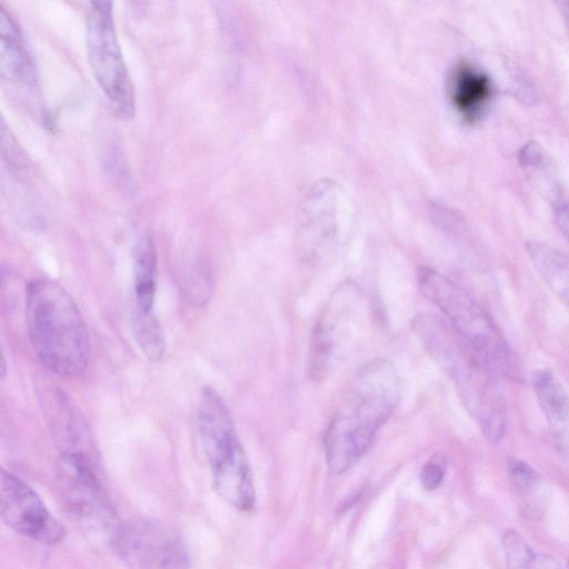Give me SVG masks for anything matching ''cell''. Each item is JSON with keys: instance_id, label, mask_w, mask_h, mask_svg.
<instances>
[{"instance_id": "d6986e66", "label": "cell", "mask_w": 569, "mask_h": 569, "mask_svg": "<svg viewBox=\"0 0 569 569\" xmlns=\"http://www.w3.org/2000/svg\"><path fill=\"white\" fill-rule=\"evenodd\" d=\"M447 459L442 453L433 455L421 468L420 482L427 490L438 488L445 477Z\"/></svg>"}, {"instance_id": "4fadbf2b", "label": "cell", "mask_w": 569, "mask_h": 569, "mask_svg": "<svg viewBox=\"0 0 569 569\" xmlns=\"http://www.w3.org/2000/svg\"><path fill=\"white\" fill-rule=\"evenodd\" d=\"M507 472L520 512L532 521L541 519L550 498L546 479L533 467L520 459H510L507 463Z\"/></svg>"}, {"instance_id": "2e32d148", "label": "cell", "mask_w": 569, "mask_h": 569, "mask_svg": "<svg viewBox=\"0 0 569 569\" xmlns=\"http://www.w3.org/2000/svg\"><path fill=\"white\" fill-rule=\"evenodd\" d=\"M537 401L547 420L562 425L569 419V395L550 369H538L532 375Z\"/></svg>"}, {"instance_id": "9c48e42d", "label": "cell", "mask_w": 569, "mask_h": 569, "mask_svg": "<svg viewBox=\"0 0 569 569\" xmlns=\"http://www.w3.org/2000/svg\"><path fill=\"white\" fill-rule=\"evenodd\" d=\"M117 553L130 569H189L180 538L159 523L132 520L112 533Z\"/></svg>"}, {"instance_id": "30bf717a", "label": "cell", "mask_w": 569, "mask_h": 569, "mask_svg": "<svg viewBox=\"0 0 569 569\" xmlns=\"http://www.w3.org/2000/svg\"><path fill=\"white\" fill-rule=\"evenodd\" d=\"M0 512L8 527L32 541L56 545L64 539V527L40 497L4 469L0 473Z\"/></svg>"}, {"instance_id": "5b68a950", "label": "cell", "mask_w": 569, "mask_h": 569, "mask_svg": "<svg viewBox=\"0 0 569 569\" xmlns=\"http://www.w3.org/2000/svg\"><path fill=\"white\" fill-rule=\"evenodd\" d=\"M197 427L216 491L237 509L250 510L256 495L249 462L231 415L211 387L202 389Z\"/></svg>"}, {"instance_id": "7c38bea8", "label": "cell", "mask_w": 569, "mask_h": 569, "mask_svg": "<svg viewBox=\"0 0 569 569\" xmlns=\"http://www.w3.org/2000/svg\"><path fill=\"white\" fill-rule=\"evenodd\" d=\"M493 94L489 76L475 64L461 61L450 71L448 96L456 111L466 121L478 120Z\"/></svg>"}, {"instance_id": "44dd1931", "label": "cell", "mask_w": 569, "mask_h": 569, "mask_svg": "<svg viewBox=\"0 0 569 569\" xmlns=\"http://www.w3.org/2000/svg\"><path fill=\"white\" fill-rule=\"evenodd\" d=\"M561 12L569 26V1L561 3Z\"/></svg>"}, {"instance_id": "e0dca14e", "label": "cell", "mask_w": 569, "mask_h": 569, "mask_svg": "<svg viewBox=\"0 0 569 569\" xmlns=\"http://www.w3.org/2000/svg\"><path fill=\"white\" fill-rule=\"evenodd\" d=\"M501 542L507 569H559L553 559L533 550L516 530H506Z\"/></svg>"}, {"instance_id": "9a60e30c", "label": "cell", "mask_w": 569, "mask_h": 569, "mask_svg": "<svg viewBox=\"0 0 569 569\" xmlns=\"http://www.w3.org/2000/svg\"><path fill=\"white\" fill-rule=\"evenodd\" d=\"M158 262L154 241L144 233L136 243L133 253L134 309L153 311L157 291Z\"/></svg>"}, {"instance_id": "8fae6325", "label": "cell", "mask_w": 569, "mask_h": 569, "mask_svg": "<svg viewBox=\"0 0 569 569\" xmlns=\"http://www.w3.org/2000/svg\"><path fill=\"white\" fill-rule=\"evenodd\" d=\"M0 70L4 81L27 94L38 90L37 72L26 48L21 30L8 10L0 4Z\"/></svg>"}, {"instance_id": "ba28073f", "label": "cell", "mask_w": 569, "mask_h": 569, "mask_svg": "<svg viewBox=\"0 0 569 569\" xmlns=\"http://www.w3.org/2000/svg\"><path fill=\"white\" fill-rule=\"evenodd\" d=\"M99 475V461L60 451L57 486L61 505L70 518L86 526H106L114 518Z\"/></svg>"}, {"instance_id": "52a82bcc", "label": "cell", "mask_w": 569, "mask_h": 569, "mask_svg": "<svg viewBox=\"0 0 569 569\" xmlns=\"http://www.w3.org/2000/svg\"><path fill=\"white\" fill-rule=\"evenodd\" d=\"M367 318L362 290L351 281L342 283L325 306L312 332L308 372L322 380L356 343Z\"/></svg>"}, {"instance_id": "277c9868", "label": "cell", "mask_w": 569, "mask_h": 569, "mask_svg": "<svg viewBox=\"0 0 569 569\" xmlns=\"http://www.w3.org/2000/svg\"><path fill=\"white\" fill-rule=\"evenodd\" d=\"M422 296L446 316L456 335L498 376L522 381V367L496 323L462 287L430 268L417 270Z\"/></svg>"}, {"instance_id": "3957f363", "label": "cell", "mask_w": 569, "mask_h": 569, "mask_svg": "<svg viewBox=\"0 0 569 569\" xmlns=\"http://www.w3.org/2000/svg\"><path fill=\"white\" fill-rule=\"evenodd\" d=\"M24 316L30 343L43 366L63 378L81 377L90 343L73 299L57 281L36 278L26 286Z\"/></svg>"}, {"instance_id": "ac0fdd59", "label": "cell", "mask_w": 569, "mask_h": 569, "mask_svg": "<svg viewBox=\"0 0 569 569\" xmlns=\"http://www.w3.org/2000/svg\"><path fill=\"white\" fill-rule=\"evenodd\" d=\"M131 326L137 345L144 356L150 361L160 360L166 350V340L154 311H142L133 308Z\"/></svg>"}, {"instance_id": "ffe728a7", "label": "cell", "mask_w": 569, "mask_h": 569, "mask_svg": "<svg viewBox=\"0 0 569 569\" xmlns=\"http://www.w3.org/2000/svg\"><path fill=\"white\" fill-rule=\"evenodd\" d=\"M518 160L522 168L536 170L543 166L545 151L541 144L535 140L526 142L519 150Z\"/></svg>"}, {"instance_id": "5bb4252c", "label": "cell", "mask_w": 569, "mask_h": 569, "mask_svg": "<svg viewBox=\"0 0 569 569\" xmlns=\"http://www.w3.org/2000/svg\"><path fill=\"white\" fill-rule=\"evenodd\" d=\"M528 256L549 289L569 307V256L542 241L526 244Z\"/></svg>"}, {"instance_id": "8992f818", "label": "cell", "mask_w": 569, "mask_h": 569, "mask_svg": "<svg viewBox=\"0 0 569 569\" xmlns=\"http://www.w3.org/2000/svg\"><path fill=\"white\" fill-rule=\"evenodd\" d=\"M113 3L91 1L86 16L88 63L113 113L130 119L136 113L134 87L118 41Z\"/></svg>"}, {"instance_id": "7a4b0ae2", "label": "cell", "mask_w": 569, "mask_h": 569, "mask_svg": "<svg viewBox=\"0 0 569 569\" xmlns=\"http://www.w3.org/2000/svg\"><path fill=\"white\" fill-rule=\"evenodd\" d=\"M411 327L426 351L453 382L486 439L499 443L506 430V409L497 375L443 320L418 315Z\"/></svg>"}, {"instance_id": "6da1fadb", "label": "cell", "mask_w": 569, "mask_h": 569, "mask_svg": "<svg viewBox=\"0 0 569 569\" xmlns=\"http://www.w3.org/2000/svg\"><path fill=\"white\" fill-rule=\"evenodd\" d=\"M401 391L395 366L386 359L365 363L353 376L323 435L329 470L352 468L393 413Z\"/></svg>"}]
</instances>
